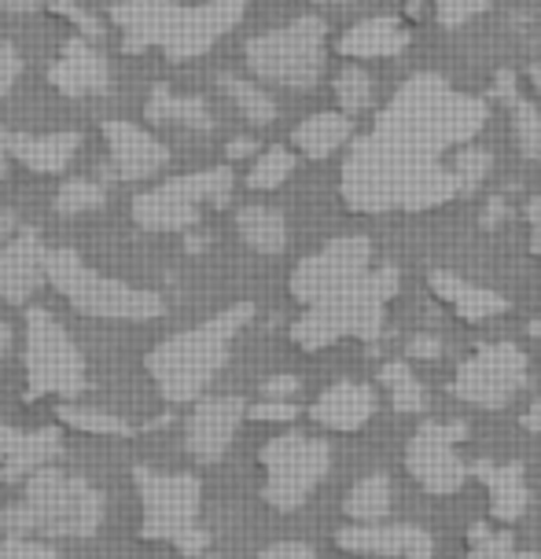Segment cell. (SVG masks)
Listing matches in <instances>:
<instances>
[{"label": "cell", "instance_id": "cell-1", "mask_svg": "<svg viewBox=\"0 0 541 559\" xmlns=\"http://www.w3.org/2000/svg\"><path fill=\"white\" fill-rule=\"evenodd\" d=\"M460 192L454 169L438 163V155L390 140L376 129L357 140L343 166V199L354 210H427Z\"/></svg>", "mask_w": 541, "mask_h": 559}, {"label": "cell", "instance_id": "cell-2", "mask_svg": "<svg viewBox=\"0 0 541 559\" xmlns=\"http://www.w3.org/2000/svg\"><path fill=\"white\" fill-rule=\"evenodd\" d=\"M486 122V107L475 96H464L449 88L443 78L420 74L402 93L390 99L376 129L390 140H402L420 152H446V147L468 144Z\"/></svg>", "mask_w": 541, "mask_h": 559}, {"label": "cell", "instance_id": "cell-3", "mask_svg": "<svg viewBox=\"0 0 541 559\" xmlns=\"http://www.w3.org/2000/svg\"><path fill=\"white\" fill-rule=\"evenodd\" d=\"M255 317V306L236 302L192 332H177L148 354V372L166 402H196L228 361V346Z\"/></svg>", "mask_w": 541, "mask_h": 559}, {"label": "cell", "instance_id": "cell-4", "mask_svg": "<svg viewBox=\"0 0 541 559\" xmlns=\"http://www.w3.org/2000/svg\"><path fill=\"white\" fill-rule=\"evenodd\" d=\"M104 493L78 475L37 467L26 478L23 501L0 512V531L45 537H93L104 523Z\"/></svg>", "mask_w": 541, "mask_h": 559}, {"label": "cell", "instance_id": "cell-5", "mask_svg": "<svg viewBox=\"0 0 541 559\" xmlns=\"http://www.w3.org/2000/svg\"><path fill=\"white\" fill-rule=\"evenodd\" d=\"M395 295L398 269H368L365 276L354 280L343 292L328 295L317 306H306V313L292 328L295 346L314 354V349L332 346L339 338H365V343H373V338L384 335V313Z\"/></svg>", "mask_w": 541, "mask_h": 559}, {"label": "cell", "instance_id": "cell-6", "mask_svg": "<svg viewBox=\"0 0 541 559\" xmlns=\"http://www.w3.org/2000/svg\"><path fill=\"white\" fill-rule=\"evenodd\" d=\"M48 280L78 313L99 321H155L166 313L163 295L96 273L74 251H48Z\"/></svg>", "mask_w": 541, "mask_h": 559}, {"label": "cell", "instance_id": "cell-7", "mask_svg": "<svg viewBox=\"0 0 541 559\" xmlns=\"http://www.w3.org/2000/svg\"><path fill=\"white\" fill-rule=\"evenodd\" d=\"M325 23L303 15L247 41V67L262 82L284 88H314L325 74Z\"/></svg>", "mask_w": 541, "mask_h": 559}, {"label": "cell", "instance_id": "cell-8", "mask_svg": "<svg viewBox=\"0 0 541 559\" xmlns=\"http://www.w3.org/2000/svg\"><path fill=\"white\" fill-rule=\"evenodd\" d=\"M26 383L34 397H78L85 391V361L74 338L48 309L26 313Z\"/></svg>", "mask_w": 541, "mask_h": 559}, {"label": "cell", "instance_id": "cell-9", "mask_svg": "<svg viewBox=\"0 0 541 559\" xmlns=\"http://www.w3.org/2000/svg\"><path fill=\"white\" fill-rule=\"evenodd\" d=\"M233 199V174L228 169H203L140 192L133 199V222L148 233H185L199 222V203L228 206Z\"/></svg>", "mask_w": 541, "mask_h": 559}, {"label": "cell", "instance_id": "cell-10", "mask_svg": "<svg viewBox=\"0 0 541 559\" xmlns=\"http://www.w3.org/2000/svg\"><path fill=\"white\" fill-rule=\"evenodd\" d=\"M266 486L262 497L277 512H295L309 501V493L325 483L332 467V445L306 435H280L262 449Z\"/></svg>", "mask_w": 541, "mask_h": 559}, {"label": "cell", "instance_id": "cell-11", "mask_svg": "<svg viewBox=\"0 0 541 559\" xmlns=\"http://www.w3.org/2000/svg\"><path fill=\"white\" fill-rule=\"evenodd\" d=\"M137 493H140V534L148 542H169L177 545L188 531H196L199 501H203V486L196 475H158L152 467H137L133 472Z\"/></svg>", "mask_w": 541, "mask_h": 559}, {"label": "cell", "instance_id": "cell-12", "mask_svg": "<svg viewBox=\"0 0 541 559\" xmlns=\"http://www.w3.org/2000/svg\"><path fill=\"white\" fill-rule=\"evenodd\" d=\"M527 383V354L513 343H490L479 346L464 365L457 368L454 391L464 405L475 408H505Z\"/></svg>", "mask_w": 541, "mask_h": 559}, {"label": "cell", "instance_id": "cell-13", "mask_svg": "<svg viewBox=\"0 0 541 559\" xmlns=\"http://www.w3.org/2000/svg\"><path fill=\"white\" fill-rule=\"evenodd\" d=\"M464 435H468L464 424H438V419H424V424L416 427V435L409 438V449H405V467L420 483V489H427V493H435V497H446V493H457V489L468 483L472 467L460 461V453H457V442Z\"/></svg>", "mask_w": 541, "mask_h": 559}, {"label": "cell", "instance_id": "cell-14", "mask_svg": "<svg viewBox=\"0 0 541 559\" xmlns=\"http://www.w3.org/2000/svg\"><path fill=\"white\" fill-rule=\"evenodd\" d=\"M373 262V243L365 236H339L332 243H325L317 254H309L303 265L292 273V295L295 302L317 306L328 295L343 292L354 280L368 273Z\"/></svg>", "mask_w": 541, "mask_h": 559}, {"label": "cell", "instance_id": "cell-15", "mask_svg": "<svg viewBox=\"0 0 541 559\" xmlns=\"http://www.w3.org/2000/svg\"><path fill=\"white\" fill-rule=\"evenodd\" d=\"M244 0H207L203 8L174 4L169 29L163 37V52L169 59H196L203 56L217 37H225L239 19H244Z\"/></svg>", "mask_w": 541, "mask_h": 559}, {"label": "cell", "instance_id": "cell-16", "mask_svg": "<svg viewBox=\"0 0 541 559\" xmlns=\"http://www.w3.org/2000/svg\"><path fill=\"white\" fill-rule=\"evenodd\" d=\"M336 545L350 556L376 559H431L435 537L409 523H350L336 534Z\"/></svg>", "mask_w": 541, "mask_h": 559}, {"label": "cell", "instance_id": "cell-17", "mask_svg": "<svg viewBox=\"0 0 541 559\" xmlns=\"http://www.w3.org/2000/svg\"><path fill=\"white\" fill-rule=\"evenodd\" d=\"M244 416L247 405L239 397H207V402H199L185 435L188 453L199 464H217L228 453V445H233L236 427L244 424Z\"/></svg>", "mask_w": 541, "mask_h": 559}, {"label": "cell", "instance_id": "cell-18", "mask_svg": "<svg viewBox=\"0 0 541 559\" xmlns=\"http://www.w3.org/2000/svg\"><path fill=\"white\" fill-rule=\"evenodd\" d=\"M48 276V251L37 236V228L19 233L0 247V298L12 306H23Z\"/></svg>", "mask_w": 541, "mask_h": 559}, {"label": "cell", "instance_id": "cell-19", "mask_svg": "<svg viewBox=\"0 0 541 559\" xmlns=\"http://www.w3.org/2000/svg\"><path fill=\"white\" fill-rule=\"evenodd\" d=\"M104 140L111 152V174L118 181H144L169 163V147L133 122H118V118L104 122Z\"/></svg>", "mask_w": 541, "mask_h": 559}, {"label": "cell", "instance_id": "cell-20", "mask_svg": "<svg viewBox=\"0 0 541 559\" xmlns=\"http://www.w3.org/2000/svg\"><path fill=\"white\" fill-rule=\"evenodd\" d=\"M48 82L63 96H99L111 88V67L82 37H70L63 45V56L48 67Z\"/></svg>", "mask_w": 541, "mask_h": 559}, {"label": "cell", "instance_id": "cell-21", "mask_svg": "<svg viewBox=\"0 0 541 559\" xmlns=\"http://www.w3.org/2000/svg\"><path fill=\"white\" fill-rule=\"evenodd\" d=\"M376 413V394L373 386L354 383V379H343V383H332L325 394L309 405V419L320 424L325 431H361V427L373 419Z\"/></svg>", "mask_w": 541, "mask_h": 559}, {"label": "cell", "instance_id": "cell-22", "mask_svg": "<svg viewBox=\"0 0 541 559\" xmlns=\"http://www.w3.org/2000/svg\"><path fill=\"white\" fill-rule=\"evenodd\" d=\"M63 453V435L56 427L42 431H15V427L0 424V467L4 478H30L37 467H48Z\"/></svg>", "mask_w": 541, "mask_h": 559}, {"label": "cell", "instance_id": "cell-23", "mask_svg": "<svg viewBox=\"0 0 541 559\" xmlns=\"http://www.w3.org/2000/svg\"><path fill=\"white\" fill-rule=\"evenodd\" d=\"M427 284H431V292L454 309L460 321H490V317H497L508 309L505 295L468 284V280H460L457 273H449V269H435V273L427 276Z\"/></svg>", "mask_w": 541, "mask_h": 559}, {"label": "cell", "instance_id": "cell-24", "mask_svg": "<svg viewBox=\"0 0 541 559\" xmlns=\"http://www.w3.org/2000/svg\"><path fill=\"white\" fill-rule=\"evenodd\" d=\"M472 475L479 483L486 486L490 493V515L497 519V523H516L519 515L527 512L530 504V489H527V475L519 464H475Z\"/></svg>", "mask_w": 541, "mask_h": 559}, {"label": "cell", "instance_id": "cell-25", "mask_svg": "<svg viewBox=\"0 0 541 559\" xmlns=\"http://www.w3.org/2000/svg\"><path fill=\"white\" fill-rule=\"evenodd\" d=\"M336 48L346 59H390L409 48V29L398 19H365L350 26Z\"/></svg>", "mask_w": 541, "mask_h": 559}, {"label": "cell", "instance_id": "cell-26", "mask_svg": "<svg viewBox=\"0 0 541 559\" xmlns=\"http://www.w3.org/2000/svg\"><path fill=\"white\" fill-rule=\"evenodd\" d=\"M82 136L78 133H52V136H12V158H19L34 174H63L74 158Z\"/></svg>", "mask_w": 541, "mask_h": 559}, {"label": "cell", "instance_id": "cell-27", "mask_svg": "<svg viewBox=\"0 0 541 559\" xmlns=\"http://www.w3.org/2000/svg\"><path fill=\"white\" fill-rule=\"evenodd\" d=\"M354 136V122L350 115L343 111H320V115H309L303 126L292 133V144L303 152L306 158H328L332 152L346 144Z\"/></svg>", "mask_w": 541, "mask_h": 559}, {"label": "cell", "instance_id": "cell-28", "mask_svg": "<svg viewBox=\"0 0 541 559\" xmlns=\"http://www.w3.org/2000/svg\"><path fill=\"white\" fill-rule=\"evenodd\" d=\"M144 118L155 126H188V129H214V118H210V107L199 96H177L169 93L166 85H155L152 96H148Z\"/></svg>", "mask_w": 541, "mask_h": 559}, {"label": "cell", "instance_id": "cell-29", "mask_svg": "<svg viewBox=\"0 0 541 559\" xmlns=\"http://www.w3.org/2000/svg\"><path fill=\"white\" fill-rule=\"evenodd\" d=\"M236 228L244 243L258 254H280L287 247V222L273 206H244L236 214Z\"/></svg>", "mask_w": 541, "mask_h": 559}, {"label": "cell", "instance_id": "cell-30", "mask_svg": "<svg viewBox=\"0 0 541 559\" xmlns=\"http://www.w3.org/2000/svg\"><path fill=\"white\" fill-rule=\"evenodd\" d=\"M390 497H395V486H390L387 475H365L346 493L343 512L354 523H384L390 515Z\"/></svg>", "mask_w": 541, "mask_h": 559}, {"label": "cell", "instance_id": "cell-31", "mask_svg": "<svg viewBox=\"0 0 541 559\" xmlns=\"http://www.w3.org/2000/svg\"><path fill=\"white\" fill-rule=\"evenodd\" d=\"M379 383H384V391H387L390 408H395V413H424V408H427V394H424V386L416 383V376L409 372V365H402V361L384 365Z\"/></svg>", "mask_w": 541, "mask_h": 559}, {"label": "cell", "instance_id": "cell-32", "mask_svg": "<svg viewBox=\"0 0 541 559\" xmlns=\"http://www.w3.org/2000/svg\"><path fill=\"white\" fill-rule=\"evenodd\" d=\"M59 424L74 427V431L85 435H107V438H129L133 435V424L115 413H104V408H82V405H63L59 408Z\"/></svg>", "mask_w": 541, "mask_h": 559}, {"label": "cell", "instance_id": "cell-33", "mask_svg": "<svg viewBox=\"0 0 541 559\" xmlns=\"http://www.w3.org/2000/svg\"><path fill=\"white\" fill-rule=\"evenodd\" d=\"M222 88L228 93V99L239 107V115H244L250 126H269L277 118V104L258 85H250V82H244V78L228 74V78H222Z\"/></svg>", "mask_w": 541, "mask_h": 559}, {"label": "cell", "instance_id": "cell-34", "mask_svg": "<svg viewBox=\"0 0 541 559\" xmlns=\"http://www.w3.org/2000/svg\"><path fill=\"white\" fill-rule=\"evenodd\" d=\"M332 88H336V104L343 115H361L368 104H373V78H368L357 63L339 70Z\"/></svg>", "mask_w": 541, "mask_h": 559}, {"label": "cell", "instance_id": "cell-35", "mask_svg": "<svg viewBox=\"0 0 541 559\" xmlns=\"http://www.w3.org/2000/svg\"><path fill=\"white\" fill-rule=\"evenodd\" d=\"M295 169V155L287 152V147H269L266 155H258V163L250 166L247 174V185L255 188V192H269V188H280L292 177Z\"/></svg>", "mask_w": 541, "mask_h": 559}, {"label": "cell", "instance_id": "cell-36", "mask_svg": "<svg viewBox=\"0 0 541 559\" xmlns=\"http://www.w3.org/2000/svg\"><path fill=\"white\" fill-rule=\"evenodd\" d=\"M490 152L486 147H475V144H460L454 158H449V169H454V177H457V185H460V192H472V188H479L486 181V174H490Z\"/></svg>", "mask_w": 541, "mask_h": 559}, {"label": "cell", "instance_id": "cell-37", "mask_svg": "<svg viewBox=\"0 0 541 559\" xmlns=\"http://www.w3.org/2000/svg\"><path fill=\"white\" fill-rule=\"evenodd\" d=\"M464 559H541L538 552H519L508 531H490V526H472V552Z\"/></svg>", "mask_w": 541, "mask_h": 559}, {"label": "cell", "instance_id": "cell-38", "mask_svg": "<svg viewBox=\"0 0 541 559\" xmlns=\"http://www.w3.org/2000/svg\"><path fill=\"white\" fill-rule=\"evenodd\" d=\"M104 199H107L104 185H96V181H67L56 192V210H59V214H85V210L104 206Z\"/></svg>", "mask_w": 541, "mask_h": 559}, {"label": "cell", "instance_id": "cell-39", "mask_svg": "<svg viewBox=\"0 0 541 559\" xmlns=\"http://www.w3.org/2000/svg\"><path fill=\"white\" fill-rule=\"evenodd\" d=\"M513 133H516L519 152H524L527 158H534V163H541V115L530 104H516Z\"/></svg>", "mask_w": 541, "mask_h": 559}, {"label": "cell", "instance_id": "cell-40", "mask_svg": "<svg viewBox=\"0 0 541 559\" xmlns=\"http://www.w3.org/2000/svg\"><path fill=\"white\" fill-rule=\"evenodd\" d=\"M486 8V0H435V12H438V23L457 29L464 26L468 19H475L479 12Z\"/></svg>", "mask_w": 541, "mask_h": 559}, {"label": "cell", "instance_id": "cell-41", "mask_svg": "<svg viewBox=\"0 0 541 559\" xmlns=\"http://www.w3.org/2000/svg\"><path fill=\"white\" fill-rule=\"evenodd\" d=\"M0 559H59V556L42 542H30L26 534H8L0 542Z\"/></svg>", "mask_w": 541, "mask_h": 559}, {"label": "cell", "instance_id": "cell-42", "mask_svg": "<svg viewBox=\"0 0 541 559\" xmlns=\"http://www.w3.org/2000/svg\"><path fill=\"white\" fill-rule=\"evenodd\" d=\"M250 419H262V424H287V419L298 416V405L292 402H280V397H269V402L247 408Z\"/></svg>", "mask_w": 541, "mask_h": 559}, {"label": "cell", "instance_id": "cell-43", "mask_svg": "<svg viewBox=\"0 0 541 559\" xmlns=\"http://www.w3.org/2000/svg\"><path fill=\"white\" fill-rule=\"evenodd\" d=\"M48 8H52V12H59V15H67L70 23H74L78 29H82L85 37H99V34H104L96 19L89 15V12H82V8H78V4H70V0H48Z\"/></svg>", "mask_w": 541, "mask_h": 559}, {"label": "cell", "instance_id": "cell-44", "mask_svg": "<svg viewBox=\"0 0 541 559\" xmlns=\"http://www.w3.org/2000/svg\"><path fill=\"white\" fill-rule=\"evenodd\" d=\"M19 74H23V56H19L12 45H0V96L12 93Z\"/></svg>", "mask_w": 541, "mask_h": 559}, {"label": "cell", "instance_id": "cell-45", "mask_svg": "<svg viewBox=\"0 0 541 559\" xmlns=\"http://www.w3.org/2000/svg\"><path fill=\"white\" fill-rule=\"evenodd\" d=\"M258 559H317V556H314V548L303 545V542H277V545H269Z\"/></svg>", "mask_w": 541, "mask_h": 559}, {"label": "cell", "instance_id": "cell-46", "mask_svg": "<svg viewBox=\"0 0 541 559\" xmlns=\"http://www.w3.org/2000/svg\"><path fill=\"white\" fill-rule=\"evenodd\" d=\"M207 545H210V534L203 531V526H196V531H188L174 548L180 556H199V552H207Z\"/></svg>", "mask_w": 541, "mask_h": 559}, {"label": "cell", "instance_id": "cell-47", "mask_svg": "<svg viewBox=\"0 0 541 559\" xmlns=\"http://www.w3.org/2000/svg\"><path fill=\"white\" fill-rule=\"evenodd\" d=\"M409 354H413V357H424V361H435V357L443 354V338H435V335H416L413 343H409Z\"/></svg>", "mask_w": 541, "mask_h": 559}, {"label": "cell", "instance_id": "cell-48", "mask_svg": "<svg viewBox=\"0 0 541 559\" xmlns=\"http://www.w3.org/2000/svg\"><path fill=\"white\" fill-rule=\"evenodd\" d=\"M298 391V379L295 376H273L266 379V397H280V402H287Z\"/></svg>", "mask_w": 541, "mask_h": 559}, {"label": "cell", "instance_id": "cell-49", "mask_svg": "<svg viewBox=\"0 0 541 559\" xmlns=\"http://www.w3.org/2000/svg\"><path fill=\"white\" fill-rule=\"evenodd\" d=\"M527 217H530V228H534V251L541 254V192H538L534 199H530Z\"/></svg>", "mask_w": 541, "mask_h": 559}, {"label": "cell", "instance_id": "cell-50", "mask_svg": "<svg viewBox=\"0 0 541 559\" xmlns=\"http://www.w3.org/2000/svg\"><path fill=\"white\" fill-rule=\"evenodd\" d=\"M48 0H0V8L4 12H37V8H45Z\"/></svg>", "mask_w": 541, "mask_h": 559}, {"label": "cell", "instance_id": "cell-51", "mask_svg": "<svg viewBox=\"0 0 541 559\" xmlns=\"http://www.w3.org/2000/svg\"><path fill=\"white\" fill-rule=\"evenodd\" d=\"M19 233V217L8 210V214H0V243H4L8 236H15Z\"/></svg>", "mask_w": 541, "mask_h": 559}, {"label": "cell", "instance_id": "cell-52", "mask_svg": "<svg viewBox=\"0 0 541 559\" xmlns=\"http://www.w3.org/2000/svg\"><path fill=\"white\" fill-rule=\"evenodd\" d=\"M8 155H12V133L0 129V177L8 174Z\"/></svg>", "mask_w": 541, "mask_h": 559}, {"label": "cell", "instance_id": "cell-53", "mask_svg": "<svg viewBox=\"0 0 541 559\" xmlns=\"http://www.w3.org/2000/svg\"><path fill=\"white\" fill-rule=\"evenodd\" d=\"M524 427H527V431H538V435H541V402H534V405L527 408Z\"/></svg>", "mask_w": 541, "mask_h": 559}, {"label": "cell", "instance_id": "cell-54", "mask_svg": "<svg viewBox=\"0 0 541 559\" xmlns=\"http://www.w3.org/2000/svg\"><path fill=\"white\" fill-rule=\"evenodd\" d=\"M250 152H255V140H233L228 144V158H247Z\"/></svg>", "mask_w": 541, "mask_h": 559}, {"label": "cell", "instance_id": "cell-55", "mask_svg": "<svg viewBox=\"0 0 541 559\" xmlns=\"http://www.w3.org/2000/svg\"><path fill=\"white\" fill-rule=\"evenodd\" d=\"M8 346H12V328H8L4 321H0V361H4Z\"/></svg>", "mask_w": 541, "mask_h": 559}, {"label": "cell", "instance_id": "cell-56", "mask_svg": "<svg viewBox=\"0 0 541 559\" xmlns=\"http://www.w3.org/2000/svg\"><path fill=\"white\" fill-rule=\"evenodd\" d=\"M530 85H534V93H541V63H534V67H530Z\"/></svg>", "mask_w": 541, "mask_h": 559}, {"label": "cell", "instance_id": "cell-57", "mask_svg": "<svg viewBox=\"0 0 541 559\" xmlns=\"http://www.w3.org/2000/svg\"><path fill=\"white\" fill-rule=\"evenodd\" d=\"M530 335H534V338H541V317H538L534 324H530Z\"/></svg>", "mask_w": 541, "mask_h": 559}, {"label": "cell", "instance_id": "cell-58", "mask_svg": "<svg viewBox=\"0 0 541 559\" xmlns=\"http://www.w3.org/2000/svg\"><path fill=\"white\" fill-rule=\"evenodd\" d=\"M320 4H346V0H320Z\"/></svg>", "mask_w": 541, "mask_h": 559}, {"label": "cell", "instance_id": "cell-59", "mask_svg": "<svg viewBox=\"0 0 541 559\" xmlns=\"http://www.w3.org/2000/svg\"><path fill=\"white\" fill-rule=\"evenodd\" d=\"M357 559H373V556H357Z\"/></svg>", "mask_w": 541, "mask_h": 559}]
</instances>
